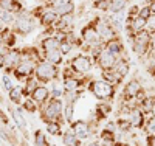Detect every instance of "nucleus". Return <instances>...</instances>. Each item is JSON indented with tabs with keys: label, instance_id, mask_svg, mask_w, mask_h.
Segmentation results:
<instances>
[{
	"label": "nucleus",
	"instance_id": "10",
	"mask_svg": "<svg viewBox=\"0 0 155 146\" xmlns=\"http://www.w3.org/2000/svg\"><path fill=\"white\" fill-rule=\"evenodd\" d=\"M90 69H92V61H90V58L85 56V55H79L71 61V70H74L79 75L88 73Z\"/></svg>",
	"mask_w": 155,
	"mask_h": 146
},
{
	"label": "nucleus",
	"instance_id": "1",
	"mask_svg": "<svg viewBox=\"0 0 155 146\" xmlns=\"http://www.w3.org/2000/svg\"><path fill=\"white\" fill-rule=\"evenodd\" d=\"M88 90L92 92V95L98 98L99 101H110L115 97V87L106 79H95L90 81Z\"/></svg>",
	"mask_w": 155,
	"mask_h": 146
},
{
	"label": "nucleus",
	"instance_id": "45",
	"mask_svg": "<svg viewBox=\"0 0 155 146\" xmlns=\"http://www.w3.org/2000/svg\"><path fill=\"white\" fill-rule=\"evenodd\" d=\"M149 8H150V11H152V12H155V0H152V2H150Z\"/></svg>",
	"mask_w": 155,
	"mask_h": 146
},
{
	"label": "nucleus",
	"instance_id": "24",
	"mask_svg": "<svg viewBox=\"0 0 155 146\" xmlns=\"http://www.w3.org/2000/svg\"><path fill=\"white\" fill-rule=\"evenodd\" d=\"M129 0H109V8L107 11H110L112 14L115 12H123V9L127 6Z\"/></svg>",
	"mask_w": 155,
	"mask_h": 146
},
{
	"label": "nucleus",
	"instance_id": "14",
	"mask_svg": "<svg viewBox=\"0 0 155 146\" xmlns=\"http://www.w3.org/2000/svg\"><path fill=\"white\" fill-rule=\"evenodd\" d=\"M9 112H11V117H12V120H14L17 129L20 132H23V135H27V121H25V117H23L22 109L20 107H11Z\"/></svg>",
	"mask_w": 155,
	"mask_h": 146
},
{
	"label": "nucleus",
	"instance_id": "3",
	"mask_svg": "<svg viewBox=\"0 0 155 146\" xmlns=\"http://www.w3.org/2000/svg\"><path fill=\"white\" fill-rule=\"evenodd\" d=\"M59 72L56 69V65L50 64L47 61H39L36 64V69H34V78L41 83H50V81H54L58 78Z\"/></svg>",
	"mask_w": 155,
	"mask_h": 146
},
{
	"label": "nucleus",
	"instance_id": "27",
	"mask_svg": "<svg viewBox=\"0 0 155 146\" xmlns=\"http://www.w3.org/2000/svg\"><path fill=\"white\" fill-rule=\"evenodd\" d=\"M112 112V106L110 103H106V101H102L98 104V107H96V115H98V120H104V118H107V115Z\"/></svg>",
	"mask_w": 155,
	"mask_h": 146
},
{
	"label": "nucleus",
	"instance_id": "25",
	"mask_svg": "<svg viewBox=\"0 0 155 146\" xmlns=\"http://www.w3.org/2000/svg\"><path fill=\"white\" fill-rule=\"evenodd\" d=\"M129 22H130V28H132L135 33L144 31V28L147 26V20H146V19H143V17H140V16H137V17L130 19Z\"/></svg>",
	"mask_w": 155,
	"mask_h": 146
},
{
	"label": "nucleus",
	"instance_id": "18",
	"mask_svg": "<svg viewBox=\"0 0 155 146\" xmlns=\"http://www.w3.org/2000/svg\"><path fill=\"white\" fill-rule=\"evenodd\" d=\"M59 19V16L56 14V11L51 8V9H45L41 17H39V20H41V23L44 26H50V25H56V20Z\"/></svg>",
	"mask_w": 155,
	"mask_h": 146
},
{
	"label": "nucleus",
	"instance_id": "35",
	"mask_svg": "<svg viewBox=\"0 0 155 146\" xmlns=\"http://www.w3.org/2000/svg\"><path fill=\"white\" fill-rule=\"evenodd\" d=\"M110 20L115 26H118V28L121 30L123 28V25H124V16H123V12H115V14L110 16Z\"/></svg>",
	"mask_w": 155,
	"mask_h": 146
},
{
	"label": "nucleus",
	"instance_id": "6",
	"mask_svg": "<svg viewBox=\"0 0 155 146\" xmlns=\"http://www.w3.org/2000/svg\"><path fill=\"white\" fill-rule=\"evenodd\" d=\"M20 61H22V51H19L17 48H9L6 55L2 58L0 67H3L5 70H14Z\"/></svg>",
	"mask_w": 155,
	"mask_h": 146
},
{
	"label": "nucleus",
	"instance_id": "19",
	"mask_svg": "<svg viewBox=\"0 0 155 146\" xmlns=\"http://www.w3.org/2000/svg\"><path fill=\"white\" fill-rule=\"evenodd\" d=\"M61 47V41L56 37V36H50V37H45L41 41V48L47 53V51H53V50H59Z\"/></svg>",
	"mask_w": 155,
	"mask_h": 146
},
{
	"label": "nucleus",
	"instance_id": "2",
	"mask_svg": "<svg viewBox=\"0 0 155 146\" xmlns=\"http://www.w3.org/2000/svg\"><path fill=\"white\" fill-rule=\"evenodd\" d=\"M42 118L48 121H61L64 118V103L61 98H50L42 106Z\"/></svg>",
	"mask_w": 155,
	"mask_h": 146
},
{
	"label": "nucleus",
	"instance_id": "11",
	"mask_svg": "<svg viewBox=\"0 0 155 146\" xmlns=\"http://www.w3.org/2000/svg\"><path fill=\"white\" fill-rule=\"evenodd\" d=\"M141 92H143V86L137 79H130L126 87H124V98L126 100H141Z\"/></svg>",
	"mask_w": 155,
	"mask_h": 146
},
{
	"label": "nucleus",
	"instance_id": "4",
	"mask_svg": "<svg viewBox=\"0 0 155 146\" xmlns=\"http://www.w3.org/2000/svg\"><path fill=\"white\" fill-rule=\"evenodd\" d=\"M12 26H14V30L17 33L27 36V34H30L36 28V22H34L33 14H31L30 11L22 9L19 14L16 16V22H14V25H12Z\"/></svg>",
	"mask_w": 155,
	"mask_h": 146
},
{
	"label": "nucleus",
	"instance_id": "8",
	"mask_svg": "<svg viewBox=\"0 0 155 146\" xmlns=\"http://www.w3.org/2000/svg\"><path fill=\"white\" fill-rule=\"evenodd\" d=\"M70 127L73 129V132L76 134L79 141H84V140L90 138V135H92V126H90L85 120H76L70 124Z\"/></svg>",
	"mask_w": 155,
	"mask_h": 146
},
{
	"label": "nucleus",
	"instance_id": "32",
	"mask_svg": "<svg viewBox=\"0 0 155 146\" xmlns=\"http://www.w3.org/2000/svg\"><path fill=\"white\" fill-rule=\"evenodd\" d=\"M0 22L3 25H14L16 22V14H12V12L6 11V9H0Z\"/></svg>",
	"mask_w": 155,
	"mask_h": 146
},
{
	"label": "nucleus",
	"instance_id": "12",
	"mask_svg": "<svg viewBox=\"0 0 155 146\" xmlns=\"http://www.w3.org/2000/svg\"><path fill=\"white\" fill-rule=\"evenodd\" d=\"M129 121H130V126L135 127V129L144 127V123H146V114L141 110L138 106H135V107H132L130 114H129Z\"/></svg>",
	"mask_w": 155,
	"mask_h": 146
},
{
	"label": "nucleus",
	"instance_id": "42",
	"mask_svg": "<svg viewBox=\"0 0 155 146\" xmlns=\"http://www.w3.org/2000/svg\"><path fill=\"white\" fill-rule=\"evenodd\" d=\"M147 146H155V134L147 135Z\"/></svg>",
	"mask_w": 155,
	"mask_h": 146
},
{
	"label": "nucleus",
	"instance_id": "5",
	"mask_svg": "<svg viewBox=\"0 0 155 146\" xmlns=\"http://www.w3.org/2000/svg\"><path fill=\"white\" fill-rule=\"evenodd\" d=\"M150 42H152V37L147 31H140V33L134 34V51L138 56L146 55Z\"/></svg>",
	"mask_w": 155,
	"mask_h": 146
},
{
	"label": "nucleus",
	"instance_id": "39",
	"mask_svg": "<svg viewBox=\"0 0 155 146\" xmlns=\"http://www.w3.org/2000/svg\"><path fill=\"white\" fill-rule=\"evenodd\" d=\"M138 16L147 20V19L152 16V11H150V8H149V6H143V8H140V9H138Z\"/></svg>",
	"mask_w": 155,
	"mask_h": 146
},
{
	"label": "nucleus",
	"instance_id": "28",
	"mask_svg": "<svg viewBox=\"0 0 155 146\" xmlns=\"http://www.w3.org/2000/svg\"><path fill=\"white\" fill-rule=\"evenodd\" d=\"M53 9L56 11V14H58L59 17H64V16L73 14V11H74V5H73V2H70V3H65V5L56 6V8H53Z\"/></svg>",
	"mask_w": 155,
	"mask_h": 146
},
{
	"label": "nucleus",
	"instance_id": "36",
	"mask_svg": "<svg viewBox=\"0 0 155 146\" xmlns=\"http://www.w3.org/2000/svg\"><path fill=\"white\" fill-rule=\"evenodd\" d=\"M143 129L146 131V134H147V135L155 134V117H152V115H150L149 120H146V123H144V127H143Z\"/></svg>",
	"mask_w": 155,
	"mask_h": 146
},
{
	"label": "nucleus",
	"instance_id": "16",
	"mask_svg": "<svg viewBox=\"0 0 155 146\" xmlns=\"http://www.w3.org/2000/svg\"><path fill=\"white\" fill-rule=\"evenodd\" d=\"M129 70H130V65H129V62L126 59H118L115 64V67H113V75L116 78V81H121V79L129 73Z\"/></svg>",
	"mask_w": 155,
	"mask_h": 146
},
{
	"label": "nucleus",
	"instance_id": "7",
	"mask_svg": "<svg viewBox=\"0 0 155 146\" xmlns=\"http://www.w3.org/2000/svg\"><path fill=\"white\" fill-rule=\"evenodd\" d=\"M95 30L98 31V34H99V39H101V41L110 42L112 39H115V37H116L115 30L112 28V25H110L107 20H104V19H98V20H96Z\"/></svg>",
	"mask_w": 155,
	"mask_h": 146
},
{
	"label": "nucleus",
	"instance_id": "9",
	"mask_svg": "<svg viewBox=\"0 0 155 146\" xmlns=\"http://www.w3.org/2000/svg\"><path fill=\"white\" fill-rule=\"evenodd\" d=\"M116 61H118V59H116V56L113 55L112 51H109L107 48L101 50V51H99V55H98V64H99V67L104 70V72L113 70Z\"/></svg>",
	"mask_w": 155,
	"mask_h": 146
},
{
	"label": "nucleus",
	"instance_id": "23",
	"mask_svg": "<svg viewBox=\"0 0 155 146\" xmlns=\"http://www.w3.org/2000/svg\"><path fill=\"white\" fill-rule=\"evenodd\" d=\"M45 131H47V134L53 135V137H59V135L64 134L61 121H48V123L45 124Z\"/></svg>",
	"mask_w": 155,
	"mask_h": 146
},
{
	"label": "nucleus",
	"instance_id": "20",
	"mask_svg": "<svg viewBox=\"0 0 155 146\" xmlns=\"http://www.w3.org/2000/svg\"><path fill=\"white\" fill-rule=\"evenodd\" d=\"M8 98L11 103L14 104H20L25 100V92H23V86H14L12 90L8 92Z\"/></svg>",
	"mask_w": 155,
	"mask_h": 146
},
{
	"label": "nucleus",
	"instance_id": "17",
	"mask_svg": "<svg viewBox=\"0 0 155 146\" xmlns=\"http://www.w3.org/2000/svg\"><path fill=\"white\" fill-rule=\"evenodd\" d=\"M0 9H6V11L17 16L23 9V5L19 3V0H0Z\"/></svg>",
	"mask_w": 155,
	"mask_h": 146
},
{
	"label": "nucleus",
	"instance_id": "13",
	"mask_svg": "<svg viewBox=\"0 0 155 146\" xmlns=\"http://www.w3.org/2000/svg\"><path fill=\"white\" fill-rule=\"evenodd\" d=\"M31 98L37 103V104H45L50 98H51V93H50V89L47 87V86H42V84H39L36 89H34V92L31 93Z\"/></svg>",
	"mask_w": 155,
	"mask_h": 146
},
{
	"label": "nucleus",
	"instance_id": "31",
	"mask_svg": "<svg viewBox=\"0 0 155 146\" xmlns=\"http://www.w3.org/2000/svg\"><path fill=\"white\" fill-rule=\"evenodd\" d=\"M109 51H112L113 55L116 56V55H120V53L123 51V42L121 41H118V39H112L110 42H107V47H106Z\"/></svg>",
	"mask_w": 155,
	"mask_h": 146
},
{
	"label": "nucleus",
	"instance_id": "29",
	"mask_svg": "<svg viewBox=\"0 0 155 146\" xmlns=\"http://www.w3.org/2000/svg\"><path fill=\"white\" fill-rule=\"evenodd\" d=\"M73 115H74V104L73 103H65L64 104V121L71 124L73 123Z\"/></svg>",
	"mask_w": 155,
	"mask_h": 146
},
{
	"label": "nucleus",
	"instance_id": "33",
	"mask_svg": "<svg viewBox=\"0 0 155 146\" xmlns=\"http://www.w3.org/2000/svg\"><path fill=\"white\" fill-rule=\"evenodd\" d=\"M22 107L27 110L28 114H36V112H37V103H36L31 97H28V98H25V100H23Z\"/></svg>",
	"mask_w": 155,
	"mask_h": 146
},
{
	"label": "nucleus",
	"instance_id": "22",
	"mask_svg": "<svg viewBox=\"0 0 155 146\" xmlns=\"http://www.w3.org/2000/svg\"><path fill=\"white\" fill-rule=\"evenodd\" d=\"M62 143H64V146H79L81 141L78 140V137L73 132V129L68 126V129L62 134Z\"/></svg>",
	"mask_w": 155,
	"mask_h": 146
},
{
	"label": "nucleus",
	"instance_id": "46",
	"mask_svg": "<svg viewBox=\"0 0 155 146\" xmlns=\"http://www.w3.org/2000/svg\"><path fill=\"white\" fill-rule=\"evenodd\" d=\"M150 44H152V48H155V33H153V36H152V42H150Z\"/></svg>",
	"mask_w": 155,
	"mask_h": 146
},
{
	"label": "nucleus",
	"instance_id": "21",
	"mask_svg": "<svg viewBox=\"0 0 155 146\" xmlns=\"http://www.w3.org/2000/svg\"><path fill=\"white\" fill-rule=\"evenodd\" d=\"M81 84L82 83L78 78H74V76L64 78V90H65V93H67V92H79Z\"/></svg>",
	"mask_w": 155,
	"mask_h": 146
},
{
	"label": "nucleus",
	"instance_id": "43",
	"mask_svg": "<svg viewBox=\"0 0 155 146\" xmlns=\"http://www.w3.org/2000/svg\"><path fill=\"white\" fill-rule=\"evenodd\" d=\"M87 146H102L101 140H96V141H92V143H88Z\"/></svg>",
	"mask_w": 155,
	"mask_h": 146
},
{
	"label": "nucleus",
	"instance_id": "26",
	"mask_svg": "<svg viewBox=\"0 0 155 146\" xmlns=\"http://www.w3.org/2000/svg\"><path fill=\"white\" fill-rule=\"evenodd\" d=\"M62 53L61 50H53V51H47L45 53V61L50 62V64H53V65H59L62 62Z\"/></svg>",
	"mask_w": 155,
	"mask_h": 146
},
{
	"label": "nucleus",
	"instance_id": "40",
	"mask_svg": "<svg viewBox=\"0 0 155 146\" xmlns=\"http://www.w3.org/2000/svg\"><path fill=\"white\" fill-rule=\"evenodd\" d=\"M50 93H51V98H61L62 97V90L61 89H56V86H53V89H51V92H50Z\"/></svg>",
	"mask_w": 155,
	"mask_h": 146
},
{
	"label": "nucleus",
	"instance_id": "44",
	"mask_svg": "<svg viewBox=\"0 0 155 146\" xmlns=\"http://www.w3.org/2000/svg\"><path fill=\"white\" fill-rule=\"evenodd\" d=\"M150 115L155 117V97H153V101H152V109H150Z\"/></svg>",
	"mask_w": 155,
	"mask_h": 146
},
{
	"label": "nucleus",
	"instance_id": "15",
	"mask_svg": "<svg viewBox=\"0 0 155 146\" xmlns=\"http://www.w3.org/2000/svg\"><path fill=\"white\" fill-rule=\"evenodd\" d=\"M82 39H84L87 44H90V45H96L101 41L99 34L95 30L93 25H87V26H84V28H82Z\"/></svg>",
	"mask_w": 155,
	"mask_h": 146
},
{
	"label": "nucleus",
	"instance_id": "34",
	"mask_svg": "<svg viewBox=\"0 0 155 146\" xmlns=\"http://www.w3.org/2000/svg\"><path fill=\"white\" fill-rule=\"evenodd\" d=\"M34 144L36 146H50L48 141H47V137L44 134V131L39 129V131L34 132Z\"/></svg>",
	"mask_w": 155,
	"mask_h": 146
},
{
	"label": "nucleus",
	"instance_id": "38",
	"mask_svg": "<svg viewBox=\"0 0 155 146\" xmlns=\"http://www.w3.org/2000/svg\"><path fill=\"white\" fill-rule=\"evenodd\" d=\"M59 50H61L62 55H68V53L71 51V42L68 41V39H64V41H61Z\"/></svg>",
	"mask_w": 155,
	"mask_h": 146
},
{
	"label": "nucleus",
	"instance_id": "30",
	"mask_svg": "<svg viewBox=\"0 0 155 146\" xmlns=\"http://www.w3.org/2000/svg\"><path fill=\"white\" fill-rule=\"evenodd\" d=\"M22 86H23L25 97H31V93L34 92V89H36L39 84H37V79H34V78L31 76V78H28L27 81H25V84H22Z\"/></svg>",
	"mask_w": 155,
	"mask_h": 146
},
{
	"label": "nucleus",
	"instance_id": "37",
	"mask_svg": "<svg viewBox=\"0 0 155 146\" xmlns=\"http://www.w3.org/2000/svg\"><path fill=\"white\" fill-rule=\"evenodd\" d=\"M2 84H3V89H5L6 92L12 90V87H14L11 76H9V75H6V73H3V75H2Z\"/></svg>",
	"mask_w": 155,
	"mask_h": 146
},
{
	"label": "nucleus",
	"instance_id": "41",
	"mask_svg": "<svg viewBox=\"0 0 155 146\" xmlns=\"http://www.w3.org/2000/svg\"><path fill=\"white\" fill-rule=\"evenodd\" d=\"M147 28H149L150 31H155V16H153V14L147 19Z\"/></svg>",
	"mask_w": 155,
	"mask_h": 146
}]
</instances>
